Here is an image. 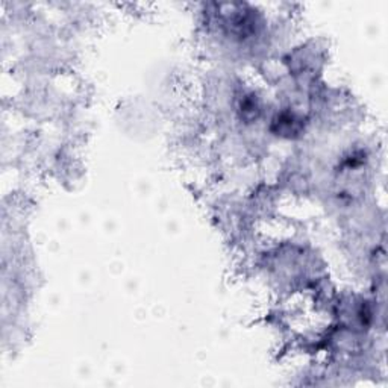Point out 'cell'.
<instances>
[{"mask_svg": "<svg viewBox=\"0 0 388 388\" xmlns=\"http://www.w3.org/2000/svg\"><path fill=\"white\" fill-rule=\"evenodd\" d=\"M273 126H275V132H278V135L281 134L282 137L291 138L301 134V130L304 129V121L296 112L284 111L278 114L276 119L273 120Z\"/></svg>", "mask_w": 388, "mask_h": 388, "instance_id": "cell-1", "label": "cell"}]
</instances>
